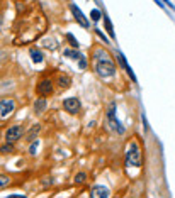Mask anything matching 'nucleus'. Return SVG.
<instances>
[{
	"instance_id": "obj_1",
	"label": "nucleus",
	"mask_w": 175,
	"mask_h": 198,
	"mask_svg": "<svg viewBox=\"0 0 175 198\" xmlns=\"http://www.w3.org/2000/svg\"><path fill=\"white\" fill-rule=\"evenodd\" d=\"M44 29H46V19L41 14V10L32 12L31 15H27L26 19L17 24L15 44H26V43H31V41H36L44 32Z\"/></svg>"
},
{
	"instance_id": "obj_2",
	"label": "nucleus",
	"mask_w": 175,
	"mask_h": 198,
	"mask_svg": "<svg viewBox=\"0 0 175 198\" xmlns=\"http://www.w3.org/2000/svg\"><path fill=\"white\" fill-rule=\"evenodd\" d=\"M92 65L95 73L104 80L116 76V63L112 61L111 54L101 46H95L92 51Z\"/></svg>"
},
{
	"instance_id": "obj_3",
	"label": "nucleus",
	"mask_w": 175,
	"mask_h": 198,
	"mask_svg": "<svg viewBox=\"0 0 175 198\" xmlns=\"http://www.w3.org/2000/svg\"><path fill=\"white\" fill-rule=\"evenodd\" d=\"M126 166L128 168H136L139 169L141 164H143V156H141V149L139 144L136 141H129L126 146Z\"/></svg>"
},
{
	"instance_id": "obj_4",
	"label": "nucleus",
	"mask_w": 175,
	"mask_h": 198,
	"mask_svg": "<svg viewBox=\"0 0 175 198\" xmlns=\"http://www.w3.org/2000/svg\"><path fill=\"white\" fill-rule=\"evenodd\" d=\"M107 129L116 134H124V127L116 119V103H109V107H107Z\"/></svg>"
},
{
	"instance_id": "obj_5",
	"label": "nucleus",
	"mask_w": 175,
	"mask_h": 198,
	"mask_svg": "<svg viewBox=\"0 0 175 198\" xmlns=\"http://www.w3.org/2000/svg\"><path fill=\"white\" fill-rule=\"evenodd\" d=\"M22 136H24V127L22 125H12V127H9L7 132H5L7 142H12V144H14L15 141H19Z\"/></svg>"
},
{
	"instance_id": "obj_6",
	"label": "nucleus",
	"mask_w": 175,
	"mask_h": 198,
	"mask_svg": "<svg viewBox=\"0 0 175 198\" xmlns=\"http://www.w3.org/2000/svg\"><path fill=\"white\" fill-rule=\"evenodd\" d=\"M36 91H37V95L39 96H48V95H51L53 93V83L49 81V80H41L39 83H37V86H36Z\"/></svg>"
},
{
	"instance_id": "obj_7",
	"label": "nucleus",
	"mask_w": 175,
	"mask_h": 198,
	"mask_svg": "<svg viewBox=\"0 0 175 198\" xmlns=\"http://www.w3.org/2000/svg\"><path fill=\"white\" fill-rule=\"evenodd\" d=\"M63 108L68 113L75 115V113L80 112V102H78V98H75V96H72V98H65L63 100Z\"/></svg>"
},
{
	"instance_id": "obj_8",
	"label": "nucleus",
	"mask_w": 175,
	"mask_h": 198,
	"mask_svg": "<svg viewBox=\"0 0 175 198\" xmlns=\"http://www.w3.org/2000/svg\"><path fill=\"white\" fill-rule=\"evenodd\" d=\"M15 102L12 98H2L0 100V117H7L9 113L14 112Z\"/></svg>"
},
{
	"instance_id": "obj_9",
	"label": "nucleus",
	"mask_w": 175,
	"mask_h": 198,
	"mask_svg": "<svg viewBox=\"0 0 175 198\" xmlns=\"http://www.w3.org/2000/svg\"><path fill=\"white\" fill-rule=\"evenodd\" d=\"M70 9H72V14H73V17H75V20H77L78 24H80L82 27H85V29H89V20H87V17L85 15H83V12L78 9L77 5H75V3H72V5H70Z\"/></svg>"
},
{
	"instance_id": "obj_10",
	"label": "nucleus",
	"mask_w": 175,
	"mask_h": 198,
	"mask_svg": "<svg viewBox=\"0 0 175 198\" xmlns=\"http://www.w3.org/2000/svg\"><path fill=\"white\" fill-rule=\"evenodd\" d=\"M90 196L106 198V196H109V190H107V186H102V185H95V186L90 188Z\"/></svg>"
},
{
	"instance_id": "obj_11",
	"label": "nucleus",
	"mask_w": 175,
	"mask_h": 198,
	"mask_svg": "<svg viewBox=\"0 0 175 198\" xmlns=\"http://www.w3.org/2000/svg\"><path fill=\"white\" fill-rule=\"evenodd\" d=\"M118 60H119V63L123 65V68L128 71V75H129V78L133 80V81H136V75L133 73V70L129 68V65H128V61H126V58H124V54L121 53V51H118Z\"/></svg>"
},
{
	"instance_id": "obj_12",
	"label": "nucleus",
	"mask_w": 175,
	"mask_h": 198,
	"mask_svg": "<svg viewBox=\"0 0 175 198\" xmlns=\"http://www.w3.org/2000/svg\"><path fill=\"white\" fill-rule=\"evenodd\" d=\"M46 100H44V96H41V98H37L34 102V112L36 113H43L44 110H46Z\"/></svg>"
},
{
	"instance_id": "obj_13",
	"label": "nucleus",
	"mask_w": 175,
	"mask_h": 198,
	"mask_svg": "<svg viewBox=\"0 0 175 198\" xmlns=\"http://www.w3.org/2000/svg\"><path fill=\"white\" fill-rule=\"evenodd\" d=\"M63 56L68 58V60H80V58H83V54L80 51H75V49H66V51H63Z\"/></svg>"
},
{
	"instance_id": "obj_14",
	"label": "nucleus",
	"mask_w": 175,
	"mask_h": 198,
	"mask_svg": "<svg viewBox=\"0 0 175 198\" xmlns=\"http://www.w3.org/2000/svg\"><path fill=\"white\" fill-rule=\"evenodd\" d=\"M29 54H31V58H32V61L36 63V65H39V63H43V53L39 51V49H36V48H32L31 51H29Z\"/></svg>"
},
{
	"instance_id": "obj_15",
	"label": "nucleus",
	"mask_w": 175,
	"mask_h": 198,
	"mask_svg": "<svg viewBox=\"0 0 175 198\" xmlns=\"http://www.w3.org/2000/svg\"><path fill=\"white\" fill-rule=\"evenodd\" d=\"M58 85H60L61 88L70 86V85H72V78H70L68 75H61V76L58 78Z\"/></svg>"
},
{
	"instance_id": "obj_16",
	"label": "nucleus",
	"mask_w": 175,
	"mask_h": 198,
	"mask_svg": "<svg viewBox=\"0 0 175 198\" xmlns=\"http://www.w3.org/2000/svg\"><path fill=\"white\" fill-rule=\"evenodd\" d=\"M104 22H106V24H104V26H106V29H107V32H109V36H111V37H114V29H112V24H111V19H109V17H107V15H106V17H104Z\"/></svg>"
},
{
	"instance_id": "obj_17",
	"label": "nucleus",
	"mask_w": 175,
	"mask_h": 198,
	"mask_svg": "<svg viewBox=\"0 0 175 198\" xmlns=\"http://www.w3.org/2000/svg\"><path fill=\"white\" fill-rule=\"evenodd\" d=\"M41 130V127L39 125H34V127H32L31 130H29V136H27V141H32V139H34L36 136H37V132H39Z\"/></svg>"
},
{
	"instance_id": "obj_18",
	"label": "nucleus",
	"mask_w": 175,
	"mask_h": 198,
	"mask_svg": "<svg viewBox=\"0 0 175 198\" xmlns=\"http://www.w3.org/2000/svg\"><path fill=\"white\" fill-rule=\"evenodd\" d=\"M14 151V146H12V142H7V144H3L0 147V153L2 154H7V153H12Z\"/></svg>"
},
{
	"instance_id": "obj_19",
	"label": "nucleus",
	"mask_w": 175,
	"mask_h": 198,
	"mask_svg": "<svg viewBox=\"0 0 175 198\" xmlns=\"http://www.w3.org/2000/svg\"><path fill=\"white\" fill-rule=\"evenodd\" d=\"M9 183H10V176H7V175H0V188L7 186Z\"/></svg>"
},
{
	"instance_id": "obj_20",
	"label": "nucleus",
	"mask_w": 175,
	"mask_h": 198,
	"mask_svg": "<svg viewBox=\"0 0 175 198\" xmlns=\"http://www.w3.org/2000/svg\"><path fill=\"white\" fill-rule=\"evenodd\" d=\"M90 17H92L94 22H99V20H101V10H99V9H94L92 12H90Z\"/></svg>"
},
{
	"instance_id": "obj_21",
	"label": "nucleus",
	"mask_w": 175,
	"mask_h": 198,
	"mask_svg": "<svg viewBox=\"0 0 175 198\" xmlns=\"http://www.w3.org/2000/svg\"><path fill=\"white\" fill-rule=\"evenodd\" d=\"M66 41H68V43L72 44L73 48H78V41L75 39V36H73V34H70V32H68V34H66Z\"/></svg>"
},
{
	"instance_id": "obj_22",
	"label": "nucleus",
	"mask_w": 175,
	"mask_h": 198,
	"mask_svg": "<svg viewBox=\"0 0 175 198\" xmlns=\"http://www.w3.org/2000/svg\"><path fill=\"white\" fill-rule=\"evenodd\" d=\"M85 178H87L85 173H78V175L75 176V183H77V185H82L83 181H85Z\"/></svg>"
},
{
	"instance_id": "obj_23",
	"label": "nucleus",
	"mask_w": 175,
	"mask_h": 198,
	"mask_svg": "<svg viewBox=\"0 0 175 198\" xmlns=\"http://www.w3.org/2000/svg\"><path fill=\"white\" fill-rule=\"evenodd\" d=\"M78 68H80V70H85V68H87V60H85V56L78 60Z\"/></svg>"
},
{
	"instance_id": "obj_24",
	"label": "nucleus",
	"mask_w": 175,
	"mask_h": 198,
	"mask_svg": "<svg viewBox=\"0 0 175 198\" xmlns=\"http://www.w3.org/2000/svg\"><path fill=\"white\" fill-rule=\"evenodd\" d=\"M37 146H39V141H34V142H32V146L29 147V153H31V154H36V149H37Z\"/></svg>"
},
{
	"instance_id": "obj_25",
	"label": "nucleus",
	"mask_w": 175,
	"mask_h": 198,
	"mask_svg": "<svg viewBox=\"0 0 175 198\" xmlns=\"http://www.w3.org/2000/svg\"><path fill=\"white\" fill-rule=\"evenodd\" d=\"M97 36H99V37H101V39L104 41V43H109V41H107V37H106V36H104V34H102V32H101V31H97Z\"/></svg>"
}]
</instances>
